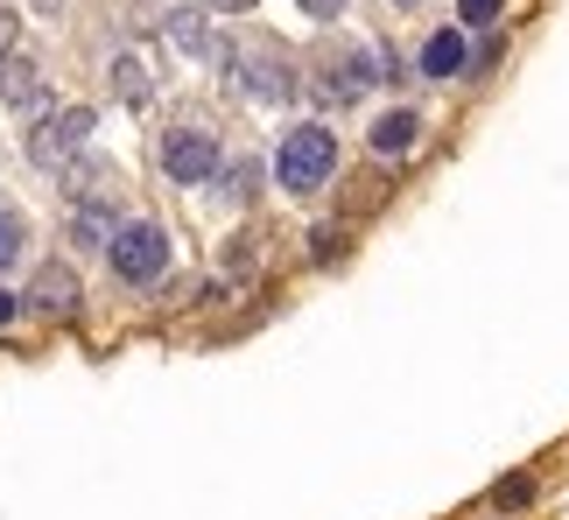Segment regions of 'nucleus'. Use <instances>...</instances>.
<instances>
[{
  "label": "nucleus",
  "mask_w": 569,
  "mask_h": 520,
  "mask_svg": "<svg viewBox=\"0 0 569 520\" xmlns=\"http://www.w3.org/2000/svg\"><path fill=\"white\" fill-rule=\"evenodd\" d=\"M274 177H281V190H296V198H317V190L338 177V134L323 120L289 127L281 148H274Z\"/></svg>",
  "instance_id": "nucleus-1"
},
{
  "label": "nucleus",
  "mask_w": 569,
  "mask_h": 520,
  "mask_svg": "<svg viewBox=\"0 0 569 520\" xmlns=\"http://www.w3.org/2000/svg\"><path fill=\"white\" fill-rule=\"evenodd\" d=\"M106 260H113V274L127 281V289H156V281L169 274V232L156 219H127L113 232V247H106Z\"/></svg>",
  "instance_id": "nucleus-2"
},
{
  "label": "nucleus",
  "mask_w": 569,
  "mask_h": 520,
  "mask_svg": "<svg viewBox=\"0 0 569 520\" xmlns=\"http://www.w3.org/2000/svg\"><path fill=\"white\" fill-rule=\"evenodd\" d=\"M92 127H99L92 106H63V113L36 120V127H29V162H36V169H71V162L84 156V141H92Z\"/></svg>",
  "instance_id": "nucleus-3"
},
{
  "label": "nucleus",
  "mask_w": 569,
  "mask_h": 520,
  "mask_svg": "<svg viewBox=\"0 0 569 520\" xmlns=\"http://www.w3.org/2000/svg\"><path fill=\"white\" fill-rule=\"evenodd\" d=\"M162 177L169 183H183V190H197V183H211L218 169H226V148H218L204 127H169L162 134Z\"/></svg>",
  "instance_id": "nucleus-4"
},
{
  "label": "nucleus",
  "mask_w": 569,
  "mask_h": 520,
  "mask_svg": "<svg viewBox=\"0 0 569 520\" xmlns=\"http://www.w3.org/2000/svg\"><path fill=\"white\" fill-rule=\"evenodd\" d=\"M21 302H29L36 317H71V310H78V274L63 268V260H42V268H36V281H29V296H21Z\"/></svg>",
  "instance_id": "nucleus-5"
},
{
  "label": "nucleus",
  "mask_w": 569,
  "mask_h": 520,
  "mask_svg": "<svg viewBox=\"0 0 569 520\" xmlns=\"http://www.w3.org/2000/svg\"><path fill=\"white\" fill-rule=\"evenodd\" d=\"M162 36H169V42H177V50H183V57H197V63H226V57H232V50H226V42H218V36H211V21H204V8H177V14H169V21H162Z\"/></svg>",
  "instance_id": "nucleus-6"
},
{
  "label": "nucleus",
  "mask_w": 569,
  "mask_h": 520,
  "mask_svg": "<svg viewBox=\"0 0 569 520\" xmlns=\"http://www.w3.org/2000/svg\"><path fill=\"white\" fill-rule=\"evenodd\" d=\"M415 141H422V113H415V106H393V113H380L373 134H366V148H373L380 162H401Z\"/></svg>",
  "instance_id": "nucleus-7"
},
{
  "label": "nucleus",
  "mask_w": 569,
  "mask_h": 520,
  "mask_svg": "<svg viewBox=\"0 0 569 520\" xmlns=\"http://www.w3.org/2000/svg\"><path fill=\"white\" fill-rule=\"evenodd\" d=\"M0 106H14V113H42V106H50L42 71L29 57H0Z\"/></svg>",
  "instance_id": "nucleus-8"
},
{
  "label": "nucleus",
  "mask_w": 569,
  "mask_h": 520,
  "mask_svg": "<svg viewBox=\"0 0 569 520\" xmlns=\"http://www.w3.org/2000/svg\"><path fill=\"white\" fill-rule=\"evenodd\" d=\"M120 226H127V219H120L113 204H78V211H71V247H78V253H106Z\"/></svg>",
  "instance_id": "nucleus-9"
},
{
  "label": "nucleus",
  "mask_w": 569,
  "mask_h": 520,
  "mask_svg": "<svg viewBox=\"0 0 569 520\" xmlns=\"http://www.w3.org/2000/svg\"><path fill=\"white\" fill-rule=\"evenodd\" d=\"M465 63H471L465 29H436V36L422 42V78H465Z\"/></svg>",
  "instance_id": "nucleus-10"
},
{
  "label": "nucleus",
  "mask_w": 569,
  "mask_h": 520,
  "mask_svg": "<svg viewBox=\"0 0 569 520\" xmlns=\"http://www.w3.org/2000/svg\"><path fill=\"white\" fill-rule=\"evenodd\" d=\"M218 198H226V204H253V190H260V162L253 156H239V162H226V169H218Z\"/></svg>",
  "instance_id": "nucleus-11"
},
{
  "label": "nucleus",
  "mask_w": 569,
  "mask_h": 520,
  "mask_svg": "<svg viewBox=\"0 0 569 520\" xmlns=\"http://www.w3.org/2000/svg\"><path fill=\"white\" fill-rule=\"evenodd\" d=\"M113 92H120L127 106H148L156 78H148V63H141V57H113Z\"/></svg>",
  "instance_id": "nucleus-12"
},
{
  "label": "nucleus",
  "mask_w": 569,
  "mask_h": 520,
  "mask_svg": "<svg viewBox=\"0 0 569 520\" xmlns=\"http://www.w3.org/2000/svg\"><path fill=\"white\" fill-rule=\"evenodd\" d=\"M21 247H29V219H21L14 204H0V274L21 260Z\"/></svg>",
  "instance_id": "nucleus-13"
},
{
  "label": "nucleus",
  "mask_w": 569,
  "mask_h": 520,
  "mask_svg": "<svg viewBox=\"0 0 569 520\" xmlns=\"http://www.w3.org/2000/svg\"><path fill=\"white\" fill-rule=\"evenodd\" d=\"M492 492H499V507H507V513H520V507L535 500V479H528V471H507V479H499Z\"/></svg>",
  "instance_id": "nucleus-14"
},
{
  "label": "nucleus",
  "mask_w": 569,
  "mask_h": 520,
  "mask_svg": "<svg viewBox=\"0 0 569 520\" xmlns=\"http://www.w3.org/2000/svg\"><path fill=\"white\" fill-rule=\"evenodd\" d=\"M499 8H507V0H457V21H465V29H492Z\"/></svg>",
  "instance_id": "nucleus-15"
},
{
  "label": "nucleus",
  "mask_w": 569,
  "mask_h": 520,
  "mask_svg": "<svg viewBox=\"0 0 569 520\" xmlns=\"http://www.w3.org/2000/svg\"><path fill=\"white\" fill-rule=\"evenodd\" d=\"M14 36H21V14L0 8V57H14Z\"/></svg>",
  "instance_id": "nucleus-16"
},
{
  "label": "nucleus",
  "mask_w": 569,
  "mask_h": 520,
  "mask_svg": "<svg viewBox=\"0 0 569 520\" xmlns=\"http://www.w3.org/2000/svg\"><path fill=\"white\" fill-rule=\"evenodd\" d=\"M226 268L247 274V268H253V240H232V247H226Z\"/></svg>",
  "instance_id": "nucleus-17"
},
{
  "label": "nucleus",
  "mask_w": 569,
  "mask_h": 520,
  "mask_svg": "<svg viewBox=\"0 0 569 520\" xmlns=\"http://www.w3.org/2000/svg\"><path fill=\"white\" fill-rule=\"evenodd\" d=\"M302 14H317V21H338V14H345V0H302Z\"/></svg>",
  "instance_id": "nucleus-18"
},
{
  "label": "nucleus",
  "mask_w": 569,
  "mask_h": 520,
  "mask_svg": "<svg viewBox=\"0 0 569 520\" xmlns=\"http://www.w3.org/2000/svg\"><path fill=\"white\" fill-rule=\"evenodd\" d=\"M21 310H29V302H21V296H8V289H0V331H8V323H14Z\"/></svg>",
  "instance_id": "nucleus-19"
},
{
  "label": "nucleus",
  "mask_w": 569,
  "mask_h": 520,
  "mask_svg": "<svg viewBox=\"0 0 569 520\" xmlns=\"http://www.w3.org/2000/svg\"><path fill=\"white\" fill-rule=\"evenodd\" d=\"M211 8H218V14H247L253 0H211Z\"/></svg>",
  "instance_id": "nucleus-20"
},
{
  "label": "nucleus",
  "mask_w": 569,
  "mask_h": 520,
  "mask_svg": "<svg viewBox=\"0 0 569 520\" xmlns=\"http://www.w3.org/2000/svg\"><path fill=\"white\" fill-rule=\"evenodd\" d=\"M36 14H63V0H36Z\"/></svg>",
  "instance_id": "nucleus-21"
},
{
  "label": "nucleus",
  "mask_w": 569,
  "mask_h": 520,
  "mask_svg": "<svg viewBox=\"0 0 569 520\" xmlns=\"http://www.w3.org/2000/svg\"><path fill=\"white\" fill-rule=\"evenodd\" d=\"M393 8H422V0H393Z\"/></svg>",
  "instance_id": "nucleus-22"
}]
</instances>
